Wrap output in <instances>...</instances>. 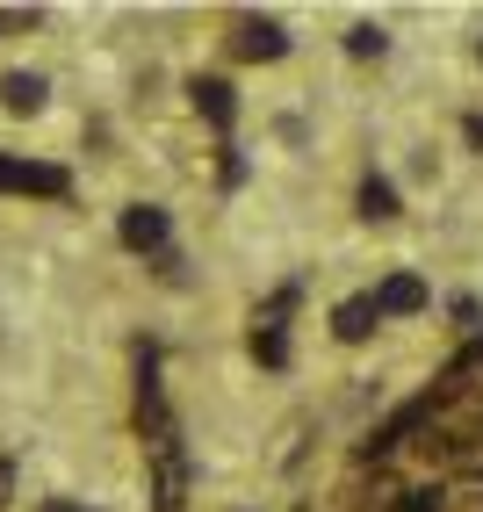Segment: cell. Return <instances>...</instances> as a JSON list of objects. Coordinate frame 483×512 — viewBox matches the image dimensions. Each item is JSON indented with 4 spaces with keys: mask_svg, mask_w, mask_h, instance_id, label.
<instances>
[{
    "mask_svg": "<svg viewBox=\"0 0 483 512\" xmlns=\"http://www.w3.org/2000/svg\"><path fill=\"white\" fill-rule=\"evenodd\" d=\"M37 512H87V505H73V498H44Z\"/></svg>",
    "mask_w": 483,
    "mask_h": 512,
    "instance_id": "12",
    "label": "cell"
},
{
    "mask_svg": "<svg viewBox=\"0 0 483 512\" xmlns=\"http://www.w3.org/2000/svg\"><path fill=\"white\" fill-rule=\"evenodd\" d=\"M253 354H260L267 368H289V339H282V332H260V325H253Z\"/></svg>",
    "mask_w": 483,
    "mask_h": 512,
    "instance_id": "10",
    "label": "cell"
},
{
    "mask_svg": "<svg viewBox=\"0 0 483 512\" xmlns=\"http://www.w3.org/2000/svg\"><path fill=\"white\" fill-rule=\"evenodd\" d=\"M44 101H51L44 73H8V80H0V109H8V116H37Z\"/></svg>",
    "mask_w": 483,
    "mask_h": 512,
    "instance_id": "4",
    "label": "cell"
},
{
    "mask_svg": "<svg viewBox=\"0 0 483 512\" xmlns=\"http://www.w3.org/2000/svg\"><path fill=\"white\" fill-rule=\"evenodd\" d=\"M361 217H375V224H390V217H397V188H390L383 174H368V181H361Z\"/></svg>",
    "mask_w": 483,
    "mask_h": 512,
    "instance_id": "8",
    "label": "cell"
},
{
    "mask_svg": "<svg viewBox=\"0 0 483 512\" xmlns=\"http://www.w3.org/2000/svg\"><path fill=\"white\" fill-rule=\"evenodd\" d=\"M347 51H354V58H383V51H390L383 22H354V29H347Z\"/></svg>",
    "mask_w": 483,
    "mask_h": 512,
    "instance_id": "9",
    "label": "cell"
},
{
    "mask_svg": "<svg viewBox=\"0 0 483 512\" xmlns=\"http://www.w3.org/2000/svg\"><path fill=\"white\" fill-rule=\"evenodd\" d=\"M65 188H73V174H65V166L0 152V195H65Z\"/></svg>",
    "mask_w": 483,
    "mask_h": 512,
    "instance_id": "1",
    "label": "cell"
},
{
    "mask_svg": "<svg viewBox=\"0 0 483 512\" xmlns=\"http://www.w3.org/2000/svg\"><path fill=\"white\" fill-rule=\"evenodd\" d=\"M375 325H383V311H375V296H347V303L332 311V332L347 339V347H361V339H368Z\"/></svg>",
    "mask_w": 483,
    "mask_h": 512,
    "instance_id": "6",
    "label": "cell"
},
{
    "mask_svg": "<svg viewBox=\"0 0 483 512\" xmlns=\"http://www.w3.org/2000/svg\"><path fill=\"white\" fill-rule=\"evenodd\" d=\"M188 94H195V109L210 116L217 130H231V109H238V101H231V80H195Z\"/></svg>",
    "mask_w": 483,
    "mask_h": 512,
    "instance_id": "7",
    "label": "cell"
},
{
    "mask_svg": "<svg viewBox=\"0 0 483 512\" xmlns=\"http://www.w3.org/2000/svg\"><path fill=\"white\" fill-rule=\"evenodd\" d=\"M238 58H260V65L289 58V29L274 15H246V22H238Z\"/></svg>",
    "mask_w": 483,
    "mask_h": 512,
    "instance_id": "2",
    "label": "cell"
},
{
    "mask_svg": "<svg viewBox=\"0 0 483 512\" xmlns=\"http://www.w3.org/2000/svg\"><path fill=\"white\" fill-rule=\"evenodd\" d=\"M469 145H476V152H483V123H469Z\"/></svg>",
    "mask_w": 483,
    "mask_h": 512,
    "instance_id": "13",
    "label": "cell"
},
{
    "mask_svg": "<svg viewBox=\"0 0 483 512\" xmlns=\"http://www.w3.org/2000/svg\"><path fill=\"white\" fill-rule=\"evenodd\" d=\"M476 58H483V37H476Z\"/></svg>",
    "mask_w": 483,
    "mask_h": 512,
    "instance_id": "15",
    "label": "cell"
},
{
    "mask_svg": "<svg viewBox=\"0 0 483 512\" xmlns=\"http://www.w3.org/2000/svg\"><path fill=\"white\" fill-rule=\"evenodd\" d=\"M397 512H440V491H404Z\"/></svg>",
    "mask_w": 483,
    "mask_h": 512,
    "instance_id": "11",
    "label": "cell"
},
{
    "mask_svg": "<svg viewBox=\"0 0 483 512\" xmlns=\"http://www.w3.org/2000/svg\"><path fill=\"white\" fill-rule=\"evenodd\" d=\"M375 311L383 318H419L426 311V282L419 275H390L383 289H375Z\"/></svg>",
    "mask_w": 483,
    "mask_h": 512,
    "instance_id": "5",
    "label": "cell"
},
{
    "mask_svg": "<svg viewBox=\"0 0 483 512\" xmlns=\"http://www.w3.org/2000/svg\"><path fill=\"white\" fill-rule=\"evenodd\" d=\"M0 505H8V462H0Z\"/></svg>",
    "mask_w": 483,
    "mask_h": 512,
    "instance_id": "14",
    "label": "cell"
},
{
    "mask_svg": "<svg viewBox=\"0 0 483 512\" xmlns=\"http://www.w3.org/2000/svg\"><path fill=\"white\" fill-rule=\"evenodd\" d=\"M166 231H174V224H166L159 202H130V210H123V246H130V253H159Z\"/></svg>",
    "mask_w": 483,
    "mask_h": 512,
    "instance_id": "3",
    "label": "cell"
}]
</instances>
